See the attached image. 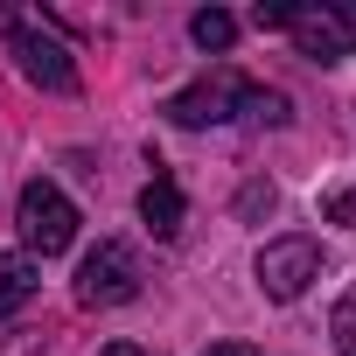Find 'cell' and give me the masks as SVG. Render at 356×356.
<instances>
[{
  "mask_svg": "<svg viewBox=\"0 0 356 356\" xmlns=\"http://www.w3.org/2000/svg\"><path fill=\"white\" fill-rule=\"evenodd\" d=\"M252 98H259V84H245L231 63H217V70H203L196 84H182L161 112H168V126H182V133H203V126H231V119H252Z\"/></svg>",
  "mask_w": 356,
  "mask_h": 356,
  "instance_id": "6da1fadb",
  "label": "cell"
},
{
  "mask_svg": "<svg viewBox=\"0 0 356 356\" xmlns=\"http://www.w3.org/2000/svg\"><path fill=\"white\" fill-rule=\"evenodd\" d=\"M293 49L307 63H342L356 56V0H286V22Z\"/></svg>",
  "mask_w": 356,
  "mask_h": 356,
  "instance_id": "7a4b0ae2",
  "label": "cell"
},
{
  "mask_svg": "<svg viewBox=\"0 0 356 356\" xmlns=\"http://www.w3.org/2000/svg\"><path fill=\"white\" fill-rule=\"evenodd\" d=\"M0 35H8V49H15V63H22L29 84H42V91H77V63H70V49L42 29V15L0 8Z\"/></svg>",
  "mask_w": 356,
  "mask_h": 356,
  "instance_id": "3957f363",
  "label": "cell"
},
{
  "mask_svg": "<svg viewBox=\"0 0 356 356\" xmlns=\"http://www.w3.org/2000/svg\"><path fill=\"white\" fill-rule=\"evenodd\" d=\"M15 224H22L29 259H56V252H70V238H77V203L49 182V175H35V182L22 189V203H15Z\"/></svg>",
  "mask_w": 356,
  "mask_h": 356,
  "instance_id": "277c9868",
  "label": "cell"
},
{
  "mask_svg": "<svg viewBox=\"0 0 356 356\" xmlns=\"http://www.w3.org/2000/svg\"><path fill=\"white\" fill-rule=\"evenodd\" d=\"M140 252L133 245H119V238H98V252H84V266H77V300L84 307H126V300H140Z\"/></svg>",
  "mask_w": 356,
  "mask_h": 356,
  "instance_id": "5b68a950",
  "label": "cell"
},
{
  "mask_svg": "<svg viewBox=\"0 0 356 356\" xmlns=\"http://www.w3.org/2000/svg\"><path fill=\"white\" fill-rule=\"evenodd\" d=\"M259 293L266 300H300L314 280H321V245L314 238H273V245H259Z\"/></svg>",
  "mask_w": 356,
  "mask_h": 356,
  "instance_id": "8992f818",
  "label": "cell"
},
{
  "mask_svg": "<svg viewBox=\"0 0 356 356\" xmlns=\"http://www.w3.org/2000/svg\"><path fill=\"white\" fill-rule=\"evenodd\" d=\"M140 217H147V231H154L161 245H168L175 231H182V217H189V210H182V182H175V175H168L161 161H154V182L140 189Z\"/></svg>",
  "mask_w": 356,
  "mask_h": 356,
  "instance_id": "52a82bcc",
  "label": "cell"
},
{
  "mask_svg": "<svg viewBox=\"0 0 356 356\" xmlns=\"http://www.w3.org/2000/svg\"><path fill=\"white\" fill-rule=\"evenodd\" d=\"M42 293V266L29 252H0V314H22Z\"/></svg>",
  "mask_w": 356,
  "mask_h": 356,
  "instance_id": "ba28073f",
  "label": "cell"
},
{
  "mask_svg": "<svg viewBox=\"0 0 356 356\" xmlns=\"http://www.w3.org/2000/svg\"><path fill=\"white\" fill-rule=\"evenodd\" d=\"M189 35H196V49H217V56H224V49L238 42V22H231L224 8H196V15H189Z\"/></svg>",
  "mask_w": 356,
  "mask_h": 356,
  "instance_id": "9c48e42d",
  "label": "cell"
},
{
  "mask_svg": "<svg viewBox=\"0 0 356 356\" xmlns=\"http://www.w3.org/2000/svg\"><path fill=\"white\" fill-rule=\"evenodd\" d=\"M328 335H335V356H356V300H335Z\"/></svg>",
  "mask_w": 356,
  "mask_h": 356,
  "instance_id": "30bf717a",
  "label": "cell"
},
{
  "mask_svg": "<svg viewBox=\"0 0 356 356\" xmlns=\"http://www.w3.org/2000/svg\"><path fill=\"white\" fill-rule=\"evenodd\" d=\"M321 210H328V224H342V231H356V189H335V196H328Z\"/></svg>",
  "mask_w": 356,
  "mask_h": 356,
  "instance_id": "8fae6325",
  "label": "cell"
},
{
  "mask_svg": "<svg viewBox=\"0 0 356 356\" xmlns=\"http://www.w3.org/2000/svg\"><path fill=\"white\" fill-rule=\"evenodd\" d=\"M238 210H245V217H259V210H273V182H252V189L238 196Z\"/></svg>",
  "mask_w": 356,
  "mask_h": 356,
  "instance_id": "7c38bea8",
  "label": "cell"
},
{
  "mask_svg": "<svg viewBox=\"0 0 356 356\" xmlns=\"http://www.w3.org/2000/svg\"><path fill=\"white\" fill-rule=\"evenodd\" d=\"M203 356H259V349H252V342H210Z\"/></svg>",
  "mask_w": 356,
  "mask_h": 356,
  "instance_id": "4fadbf2b",
  "label": "cell"
},
{
  "mask_svg": "<svg viewBox=\"0 0 356 356\" xmlns=\"http://www.w3.org/2000/svg\"><path fill=\"white\" fill-rule=\"evenodd\" d=\"M105 356H147V349H133V342H112V349H105Z\"/></svg>",
  "mask_w": 356,
  "mask_h": 356,
  "instance_id": "5bb4252c",
  "label": "cell"
}]
</instances>
